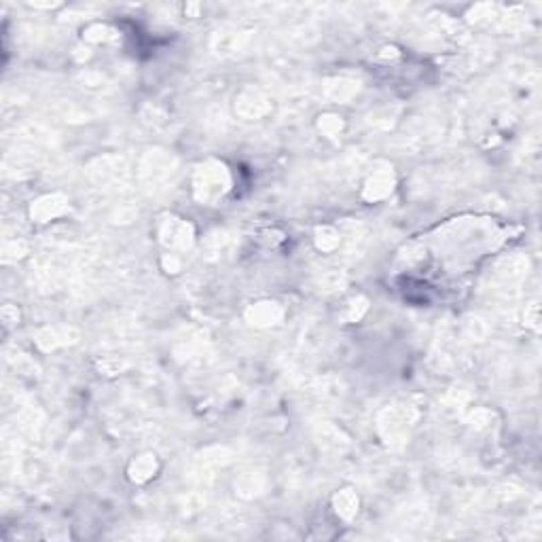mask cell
<instances>
[{"instance_id":"1","label":"cell","mask_w":542,"mask_h":542,"mask_svg":"<svg viewBox=\"0 0 542 542\" xmlns=\"http://www.w3.org/2000/svg\"><path fill=\"white\" fill-rule=\"evenodd\" d=\"M229 189V174L221 163H206L195 176V193L201 201H214Z\"/></svg>"},{"instance_id":"2","label":"cell","mask_w":542,"mask_h":542,"mask_svg":"<svg viewBox=\"0 0 542 542\" xmlns=\"http://www.w3.org/2000/svg\"><path fill=\"white\" fill-rule=\"evenodd\" d=\"M174 169H176V161L172 157L161 151H151L140 163V176L147 187L161 189V185H165L169 176L174 174Z\"/></svg>"},{"instance_id":"3","label":"cell","mask_w":542,"mask_h":542,"mask_svg":"<svg viewBox=\"0 0 542 542\" xmlns=\"http://www.w3.org/2000/svg\"><path fill=\"white\" fill-rule=\"evenodd\" d=\"M97 167L91 169V174L97 183L106 185V187H117L123 183V178L127 176V163L119 157H106L100 159L95 163Z\"/></svg>"},{"instance_id":"4","label":"cell","mask_w":542,"mask_h":542,"mask_svg":"<svg viewBox=\"0 0 542 542\" xmlns=\"http://www.w3.org/2000/svg\"><path fill=\"white\" fill-rule=\"evenodd\" d=\"M235 111L246 119H259L271 111V102L256 89H246L235 100Z\"/></svg>"},{"instance_id":"5","label":"cell","mask_w":542,"mask_h":542,"mask_svg":"<svg viewBox=\"0 0 542 542\" xmlns=\"http://www.w3.org/2000/svg\"><path fill=\"white\" fill-rule=\"evenodd\" d=\"M161 237H163V244H167L169 248H185L191 242V227L172 218L163 225Z\"/></svg>"},{"instance_id":"6","label":"cell","mask_w":542,"mask_h":542,"mask_svg":"<svg viewBox=\"0 0 542 542\" xmlns=\"http://www.w3.org/2000/svg\"><path fill=\"white\" fill-rule=\"evenodd\" d=\"M248 318L252 320V324H276L282 318V310L278 308L276 303H259L248 312Z\"/></svg>"},{"instance_id":"7","label":"cell","mask_w":542,"mask_h":542,"mask_svg":"<svg viewBox=\"0 0 542 542\" xmlns=\"http://www.w3.org/2000/svg\"><path fill=\"white\" fill-rule=\"evenodd\" d=\"M335 506H337L339 515L346 517V519H352L356 515V511H358V498L350 489H346V492H342L335 498Z\"/></svg>"},{"instance_id":"8","label":"cell","mask_w":542,"mask_h":542,"mask_svg":"<svg viewBox=\"0 0 542 542\" xmlns=\"http://www.w3.org/2000/svg\"><path fill=\"white\" fill-rule=\"evenodd\" d=\"M326 91H328V97L335 100V102H344V100H350L356 91H358V85L352 83V81H330L326 85Z\"/></svg>"},{"instance_id":"9","label":"cell","mask_w":542,"mask_h":542,"mask_svg":"<svg viewBox=\"0 0 542 542\" xmlns=\"http://www.w3.org/2000/svg\"><path fill=\"white\" fill-rule=\"evenodd\" d=\"M390 191H392V180L386 174H377V176L371 178V183L366 187V197L368 199H380V197H386Z\"/></svg>"},{"instance_id":"10","label":"cell","mask_w":542,"mask_h":542,"mask_svg":"<svg viewBox=\"0 0 542 542\" xmlns=\"http://www.w3.org/2000/svg\"><path fill=\"white\" fill-rule=\"evenodd\" d=\"M155 468H157V464H155L153 456H142L138 462H133V466H131V477H133L136 481H147V479L153 477Z\"/></svg>"},{"instance_id":"11","label":"cell","mask_w":542,"mask_h":542,"mask_svg":"<svg viewBox=\"0 0 542 542\" xmlns=\"http://www.w3.org/2000/svg\"><path fill=\"white\" fill-rule=\"evenodd\" d=\"M320 127H322L328 136H333L335 131L342 129V121H337V117H326L324 123H320Z\"/></svg>"}]
</instances>
